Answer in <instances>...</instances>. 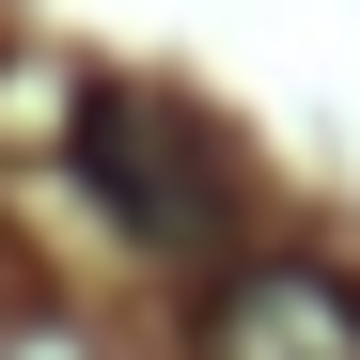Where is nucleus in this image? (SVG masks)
<instances>
[{
    "mask_svg": "<svg viewBox=\"0 0 360 360\" xmlns=\"http://www.w3.org/2000/svg\"><path fill=\"white\" fill-rule=\"evenodd\" d=\"M79 188L141 251H219L235 235V172L204 141V110H172V94H79Z\"/></svg>",
    "mask_w": 360,
    "mask_h": 360,
    "instance_id": "f257e3e1",
    "label": "nucleus"
},
{
    "mask_svg": "<svg viewBox=\"0 0 360 360\" xmlns=\"http://www.w3.org/2000/svg\"><path fill=\"white\" fill-rule=\"evenodd\" d=\"M204 345H219V360H360V297L314 282V266H251V282L219 297Z\"/></svg>",
    "mask_w": 360,
    "mask_h": 360,
    "instance_id": "f03ea898",
    "label": "nucleus"
}]
</instances>
